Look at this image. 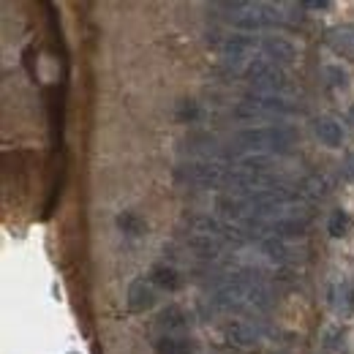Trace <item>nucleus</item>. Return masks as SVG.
<instances>
[{"label":"nucleus","mask_w":354,"mask_h":354,"mask_svg":"<svg viewBox=\"0 0 354 354\" xmlns=\"http://www.w3.org/2000/svg\"><path fill=\"white\" fill-rule=\"evenodd\" d=\"M221 8L229 11L226 19L243 30H262L283 22V14L267 3H223Z\"/></svg>","instance_id":"f257e3e1"},{"label":"nucleus","mask_w":354,"mask_h":354,"mask_svg":"<svg viewBox=\"0 0 354 354\" xmlns=\"http://www.w3.org/2000/svg\"><path fill=\"white\" fill-rule=\"evenodd\" d=\"M240 142H245L248 147L257 150H275V147H286L297 139V133L286 126H265V129H248L237 136Z\"/></svg>","instance_id":"f03ea898"},{"label":"nucleus","mask_w":354,"mask_h":354,"mask_svg":"<svg viewBox=\"0 0 354 354\" xmlns=\"http://www.w3.org/2000/svg\"><path fill=\"white\" fill-rule=\"evenodd\" d=\"M156 306V286L150 278H136L129 286V308L136 313H145Z\"/></svg>","instance_id":"7ed1b4c3"},{"label":"nucleus","mask_w":354,"mask_h":354,"mask_svg":"<svg viewBox=\"0 0 354 354\" xmlns=\"http://www.w3.org/2000/svg\"><path fill=\"white\" fill-rule=\"evenodd\" d=\"M313 131H316L322 145H327V147H333V150L344 145V129H341V123H338L335 118H330V115L316 118V120H313Z\"/></svg>","instance_id":"20e7f679"},{"label":"nucleus","mask_w":354,"mask_h":354,"mask_svg":"<svg viewBox=\"0 0 354 354\" xmlns=\"http://www.w3.org/2000/svg\"><path fill=\"white\" fill-rule=\"evenodd\" d=\"M156 324L164 330V335H177L180 330H185L191 324V316L180 308V306H169V308H164L158 313Z\"/></svg>","instance_id":"39448f33"},{"label":"nucleus","mask_w":354,"mask_h":354,"mask_svg":"<svg viewBox=\"0 0 354 354\" xmlns=\"http://www.w3.org/2000/svg\"><path fill=\"white\" fill-rule=\"evenodd\" d=\"M156 354H196V344L185 335H161L153 344Z\"/></svg>","instance_id":"423d86ee"},{"label":"nucleus","mask_w":354,"mask_h":354,"mask_svg":"<svg viewBox=\"0 0 354 354\" xmlns=\"http://www.w3.org/2000/svg\"><path fill=\"white\" fill-rule=\"evenodd\" d=\"M327 44L335 55L346 57L354 63V30L352 28H335L327 33Z\"/></svg>","instance_id":"0eeeda50"},{"label":"nucleus","mask_w":354,"mask_h":354,"mask_svg":"<svg viewBox=\"0 0 354 354\" xmlns=\"http://www.w3.org/2000/svg\"><path fill=\"white\" fill-rule=\"evenodd\" d=\"M259 46L265 52V60H270V63H292L297 57L295 46L289 44V41H283V39H267Z\"/></svg>","instance_id":"6e6552de"},{"label":"nucleus","mask_w":354,"mask_h":354,"mask_svg":"<svg viewBox=\"0 0 354 354\" xmlns=\"http://www.w3.org/2000/svg\"><path fill=\"white\" fill-rule=\"evenodd\" d=\"M150 281H153V286H161V289H167V292H177V289L183 286V275L169 265L153 267V270H150Z\"/></svg>","instance_id":"1a4fd4ad"},{"label":"nucleus","mask_w":354,"mask_h":354,"mask_svg":"<svg viewBox=\"0 0 354 354\" xmlns=\"http://www.w3.org/2000/svg\"><path fill=\"white\" fill-rule=\"evenodd\" d=\"M226 335H229V344H234V346H240V349H254V346H257V333H254L248 324L234 322V324L226 327Z\"/></svg>","instance_id":"9d476101"},{"label":"nucleus","mask_w":354,"mask_h":354,"mask_svg":"<svg viewBox=\"0 0 354 354\" xmlns=\"http://www.w3.org/2000/svg\"><path fill=\"white\" fill-rule=\"evenodd\" d=\"M118 229H120V232H126V234L139 237V234H145V232H147V223H145L142 216H136L133 210H123V213L118 216Z\"/></svg>","instance_id":"9b49d317"},{"label":"nucleus","mask_w":354,"mask_h":354,"mask_svg":"<svg viewBox=\"0 0 354 354\" xmlns=\"http://www.w3.org/2000/svg\"><path fill=\"white\" fill-rule=\"evenodd\" d=\"M349 213L346 210H335L333 216H330V223H327V232H330V237H346L349 234Z\"/></svg>","instance_id":"f8f14e48"},{"label":"nucleus","mask_w":354,"mask_h":354,"mask_svg":"<svg viewBox=\"0 0 354 354\" xmlns=\"http://www.w3.org/2000/svg\"><path fill=\"white\" fill-rule=\"evenodd\" d=\"M308 8H330V3H306Z\"/></svg>","instance_id":"ddd939ff"},{"label":"nucleus","mask_w":354,"mask_h":354,"mask_svg":"<svg viewBox=\"0 0 354 354\" xmlns=\"http://www.w3.org/2000/svg\"><path fill=\"white\" fill-rule=\"evenodd\" d=\"M349 123H352V126H354V104H352V106H349Z\"/></svg>","instance_id":"4468645a"}]
</instances>
